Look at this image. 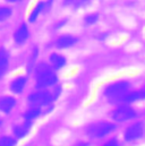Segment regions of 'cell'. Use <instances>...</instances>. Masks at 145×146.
<instances>
[{"instance_id":"obj_2","label":"cell","mask_w":145,"mask_h":146,"mask_svg":"<svg viewBox=\"0 0 145 146\" xmlns=\"http://www.w3.org/2000/svg\"><path fill=\"white\" fill-rule=\"evenodd\" d=\"M116 130V125L109 121H96L85 128V134L93 139H100Z\"/></svg>"},{"instance_id":"obj_1","label":"cell","mask_w":145,"mask_h":146,"mask_svg":"<svg viewBox=\"0 0 145 146\" xmlns=\"http://www.w3.org/2000/svg\"><path fill=\"white\" fill-rule=\"evenodd\" d=\"M35 73V87L36 90H48L49 87H53L58 77L55 73V69L44 62H41L34 67Z\"/></svg>"},{"instance_id":"obj_17","label":"cell","mask_w":145,"mask_h":146,"mask_svg":"<svg viewBox=\"0 0 145 146\" xmlns=\"http://www.w3.org/2000/svg\"><path fill=\"white\" fill-rule=\"evenodd\" d=\"M10 15H11V9L10 8H7V7H1L0 8V22L5 21Z\"/></svg>"},{"instance_id":"obj_16","label":"cell","mask_w":145,"mask_h":146,"mask_svg":"<svg viewBox=\"0 0 145 146\" xmlns=\"http://www.w3.org/2000/svg\"><path fill=\"white\" fill-rule=\"evenodd\" d=\"M44 7H45V3L44 2H40V3L36 5V7L33 9V11H32V14L30 16V22H34L35 21L36 18H37V16H39V14L43 10Z\"/></svg>"},{"instance_id":"obj_4","label":"cell","mask_w":145,"mask_h":146,"mask_svg":"<svg viewBox=\"0 0 145 146\" xmlns=\"http://www.w3.org/2000/svg\"><path fill=\"white\" fill-rule=\"evenodd\" d=\"M128 88H129L128 82H117L106 87L104 95L109 100L118 102V100L128 92Z\"/></svg>"},{"instance_id":"obj_14","label":"cell","mask_w":145,"mask_h":146,"mask_svg":"<svg viewBox=\"0 0 145 146\" xmlns=\"http://www.w3.org/2000/svg\"><path fill=\"white\" fill-rule=\"evenodd\" d=\"M8 64H9V56L6 50L1 49L0 50V78L3 77L8 69Z\"/></svg>"},{"instance_id":"obj_19","label":"cell","mask_w":145,"mask_h":146,"mask_svg":"<svg viewBox=\"0 0 145 146\" xmlns=\"http://www.w3.org/2000/svg\"><path fill=\"white\" fill-rule=\"evenodd\" d=\"M102 146H119V143H118L117 139L112 138V139H110V141H108V142H106Z\"/></svg>"},{"instance_id":"obj_15","label":"cell","mask_w":145,"mask_h":146,"mask_svg":"<svg viewBox=\"0 0 145 146\" xmlns=\"http://www.w3.org/2000/svg\"><path fill=\"white\" fill-rule=\"evenodd\" d=\"M17 141L18 139L15 136L3 135L2 137H0V146H16Z\"/></svg>"},{"instance_id":"obj_8","label":"cell","mask_w":145,"mask_h":146,"mask_svg":"<svg viewBox=\"0 0 145 146\" xmlns=\"http://www.w3.org/2000/svg\"><path fill=\"white\" fill-rule=\"evenodd\" d=\"M17 104V100L14 96L5 95L0 98V113L2 114H9L15 109Z\"/></svg>"},{"instance_id":"obj_3","label":"cell","mask_w":145,"mask_h":146,"mask_svg":"<svg viewBox=\"0 0 145 146\" xmlns=\"http://www.w3.org/2000/svg\"><path fill=\"white\" fill-rule=\"evenodd\" d=\"M53 102H55V99H53L52 92L49 90H37L27 96L29 106H33V107L50 108V107H53Z\"/></svg>"},{"instance_id":"obj_10","label":"cell","mask_w":145,"mask_h":146,"mask_svg":"<svg viewBox=\"0 0 145 146\" xmlns=\"http://www.w3.org/2000/svg\"><path fill=\"white\" fill-rule=\"evenodd\" d=\"M43 108H40V107H33V106H30L29 109L26 110L23 114V118L24 120H29V121H34L35 119H39L42 114H43Z\"/></svg>"},{"instance_id":"obj_18","label":"cell","mask_w":145,"mask_h":146,"mask_svg":"<svg viewBox=\"0 0 145 146\" xmlns=\"http://www.w3.org/2000/svg\"><path fill=\"white\" fill-rule=\"evenodd\" d=\"M98 18H99V16H98L96 14H92V15H88V16L85 18V22H86L87 24H93V23H95V22L98 21Z\"/></svg>"},{"instance_id":"obj_11","label":"cell","mask_w":145,"mask_h":146,"mask_svg":"<svg viewBox=\"0 0 145 146\" xmlns=\"http://www.w3.org/2000/svg\"><path fill=\"white\" fill-rule=\"evenodd\" d=\"M77 43V38L72 35H63L60 36L57 42H56V45L57 48L59 49H67V48H71L72 45H75Z\"/></svg>"},{"instance_id":"obj_13","label":"cell","mask_w":145,"mask_h":146,"mask_svg":"<svg viewBox=\"0 0 145 146\" xmlns=\"http://www.w3.org/2000/svg\"><path fill=\"white\" fill-rule=\"evenodd\" d=\"M66 58L59 53H52L50 56V64L53 69H61L66 66Z\"/></svg>"},{"instance_id":"obj_22","label":"cell","mask_w":145,"mask_h":146,"mask_svg":"<svg viewBox=\"0 0 145 146\" xmlns=\"http://www.w3.org/2000/svg\"><path fill=\"white\" fill-rule=\"evenodd\" d=\"M9 1H16V0H9Z\"/></svg>"},{"instance_id":"obj_9","label":"cell","mask_w":145,"mask_h":146,"mask_svg":"<svg viewBox=\"0 0 145 146\" xmlns=\"http://www.w3.org/2000/svg\"><path fill=\"white\" fill-rule=\"evenodd\" d=\"M26 84H27V78L24 77V76H19V77H16L15 79L11 80L9 88H10L11 93H14L16 95H19L24 92Z\"/></svg>"},{"instance_id":"obj_12","label":"cell","mask_w":145,"mask_h":146,"mask_svg":"<svg viewBox=\"0 0 145 146\" xmlns=\"http://www.w3.org/2000/svg\"><path fill=\"white\" fill-rule=\"evenodd\" d=\"M14 38H15V42L17 44H23L29 38V29H27V26L25 24L21 25L17 29V31H16V33L14 35Z\"/></svg>"},{"instance_id":"obj_7","label":"cell","mask_w":145,"mask_h":146,"mask_svg":"<svg viewBox=\"0 0 145 146\" xmlns=\"http://www.w3.org/2000/svg\"><path fill=\"white\" fill-rule=\"evenodd\" d=\"M143 133H144V127L142 123L137 122V123H134L132 126H129L126 131H125V139L127 142H133V141H136L138 138H141L143 136Z\"/></svg>"},{"instance_id":"obj_5","label":"cell","mask_w":145,"mask_h":146,"mask_svg":"<svg viewBox=\"0 0 145 146\" xmlns=\"http://www.w3.org/2000/svg\"><path fill=\"white\" fill-rule=\"evenodd\" d=\"M111 117L117 122H125V121L134 119L136 117V112L134 111L133 108L122 104V106H119L118 108H116L112 111Z\"/></svg>"},{"instance_id":"obj_6","label":"cell","mask_w":145,"mask_h":146,"mask_svg":"<svg viewBox=\"0 0 145 146\" xmlns=\"http://www.w3.org/2000/svg\"><path fill=\"white\" fill-rule=\"evenodd\" d=\"M32 126H33V121H29V120H24L22 123L15 125L13 127V136H15L17 139L25 138L30 134Z\"/></svg>"},{"instance_id":"obj_21","label":"cell","mask_w":145,"mask_h":146,"mask_svg":"<svg viewBox=\"0 0 145 146\" xmlns=\"http://www.w3.org/2000/svg\"><path fill=\"white\" fill-rule=\"evenodd\" d=\"M2 125V119H1V117H0V126Z\"/></svg>"},{"instance_id":"obj_20","label":"cell","mask_w":145,"mask_h":146,"mask_svg":"<svg viewBox=\"0 0 145 146\" xmlns=\"http://www.w3.org/2000/svg\"><path fill=\"white\" fill-rule=\"evenodd\" d=\"M74 146H87L85 143H78V144H76V145H74Z\"/></svg>"}]
</instances>
